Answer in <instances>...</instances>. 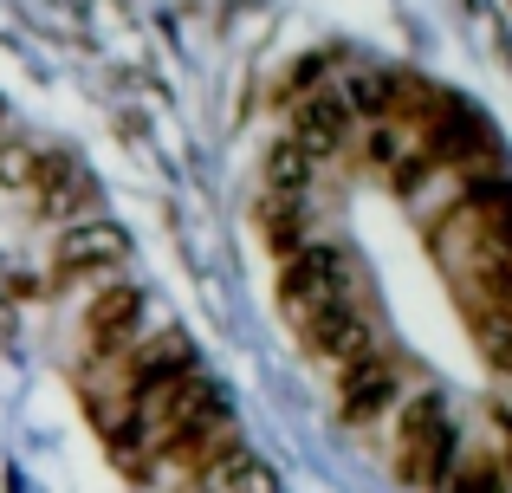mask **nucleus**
Instances as JSON below:
<instances>
[{"label":"nucleus","instance_id":"10","mask_svg":"<svg viewBox=\"0 0 512 493\" xmlns=\"http://www.w3.org/2000/svg\"><path fill=\"white\" fill-rule=\"evenodd\" d=\"M188 493H279V481H273V468L240 442V448H227L208 474H195V487H188Z\"/></svg>","mask_w":512,"mask_h":493},{"label":"nucleus","instance_id":"7","mask_svg":"<svg viewBox=\"0 0 512 493\" xmlns=\"http://www.w3.org/2000/svg\"><path fill=\"white\" fill-rule=\"evenodd\" d=\"M143 331V286H98L85 305V344L91 357H117L130 351Z\"/></svg>","mask_w":512,"mask_h":493},{"label":"nucleus","instance_id":"9","mask_svg":"<svg viewBox=\"0 0 512 493\" xmlns=\"http://www.w3.org/2000/svg\"><path fill=\"white\" fill-rule=\"evenodd\" d=\"M124 260V234L117 228H72V234H59V253H52V266H59V279H98V273H111V266Z\"/></svg>","mask_w":512,"mask_h":493},{"label":"nucleus","instance_id":"2","mask_svg":"<svg viewBox=\"0 0 512 493\" xmlns=\"http://www.w3.org/2000/svg\"><path fill=\"white\" fill-rule=\"evenodd\" d=\"M344 299H350V266H344L338 247L305 241L299 253L279 260V305H286L292 325H299V318L331 312V305H344Z\"/></svg>","mask_w":512,"mask_h":493},{"label":"nucleus","instance_id":"1","mask_svg":"<svg viewBox=\"0 0 512 493\" xmlns=\"http://www.w3.org/2000/svg\"><path fill=\"white\" fill-rule=\"evenodd\" d=\"M454 455H461V429H454L448 403H441L435 390H409L396 403V448H389V468H396L409 487L435 493L441 474L454 468Z\"/></svg>","mask_w":512,"mask_h":493},{"label":"nucleus","instance_id":"13","mask_svg":"<svg viewBox=\"0 0 512 493\" xmlns=\"http://www.w3.org/2000/svg\"><path fill=\"white\" fill-rule=\"evenodd\" d=\"M260 228H266V241L279 247V260H286V253L305 247V228H312V221H305V202H273V195H266L260 202Z\"/></svg>","mask_w":512,"mask_h":493},{"label":"nucleus","instance_id":"11","mask_svg":"<svg viewBox=\"0 0 512 493\" xmlns=\"http://www.w3.org/2000/svg\"><path fill=\"white\" fill-rule=\"evenodd\" d=\"M305 189H312V163H305L292 143H279V150L266 156V195H273V202H305Z\"/></svg>","mask_w":512,"mask_h":493},{"label":"nucleus","instance_id":"5","mask_svg":"<svg viewBox=\"0 0 512 493\" xmlns=\"http://www.w3.org/2000/svg\"><path fill=\"white\" fill-rule=\"evenodd\" d=\"M350 130H357V111L338 98V91H305L299 111H292V150L305 156V163H318V156H338L350 143Z\"/></svg>","mask_w":512,"mask_h":493},{"label":"nucleus","instance_id":"6","mask_svg":"<svg viewBox=\"0 0 512 493\" xmlns=\"http://www.w3.org/2000/svg\"><path fill=\"white\" fill-rule=\"evenodd\" d=\"M299 338H305V351L331 370H344V364H357L363 351H376V331H370V318L357 312V299L331 305V312H318V318H299Z\"/></svg>","mask_w":512,"mask_h":493},{"label":"nucleus","instance_id":"12","mask_svg":"<svg viewBox=\"0 0 512 493\" xmlns=\"http://www.w3.org/2000/svg\"><path fill=\"white\" fill-rule=\"evenodd\" d=\"M435 493H506V481H500V461L493 455H454V468L441 474V487Z\"/></svg>","mask_w":512,"mask_h":493},{"label":"nucleus","instance_id":"8","mask_svg":"<svg viewBox=\"0 0 512 493\" xmlns=\"http://www.w3.org/2000/svg\"><path fill=\"white\" fill-rule=\"evenodd\" d=\"M26 195H33V202H39V215H52V221L85 215V208H91V182L78 176V163H65V156H33Z\"/></svg>","mask_w":512,"mask_h":493},{"label":"nucleus","instance_id":"3","mask_svg":"<svg viewBox=\"0 0 512 493\" xmlns=\"http://www.w3.org/2000/svg\"><path fill=\"white\" fill-rule=\"evenodd\" d=\"M188 370H195V351H188L175 331H163V338H137L130 351H117V377H124L130 409H143L150 396H163L169 383L188 377Z\"/></svg>","mask_w":512,"mask_h":493},{"label":"nucleus","instance_id":"4","mask_svg":"<svg viewBox=\"0 0 512 493\" xmlns=\"http://www.w3.org/2000/svg\"><path fill=\"white\" fill-rule=\"evenodd\" d=\"M402 403V370H396V357L376 344V351H363L357 364H344L338 370V409H344V422H376L383 409H396Z\"/></svg>","mask_w":512,"mask_h":493}]
</instances>
